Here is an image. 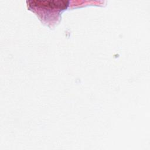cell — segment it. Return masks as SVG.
I'll return each mask as SVG.
<instances>
[{"label":"cell","instance_id":"cell-1","mask_svg":"<svg viewBox=\"0 0 150 150\" xmlns=\"http://www.w3.org/2000/svg\"><path fill=\"white\" fill-rule=\"evenodd\" d=\"M29 4L33 6H40L50 8L65 9L69 4L67 1H31L28 2Z\"/></svg>","mask_w":150,"mask_h":150}]
</instances>
